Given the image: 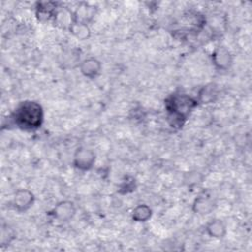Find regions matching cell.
<instances>
[{"label":"cell","mask_w":252,"mask_h":252,"mask_svg":"<svg viewBox=\"0 0 252 252\" xmlns=\"http://www.w3.org/2000/svg\"><path fill=\"white\" fill-rule=\"evenodd\" d=\"M76 206L74 202L69 200H63L58 202L50 211V215L53 219L61 222H67L71 220L76 215Z\"/></svg>","instance_id":"cell-4"},{"label":"cell","mask_w":252,"mask_h":252,"mask_svg":"<svg viewBox=\"0 0 252 252\" xmlns=\"http://www.w3.org/2000/svg\"><path fill=\"white\" fill-rule=\"evenodd\" d=\"M135 188H136V184H135V180L133 177H127L126 180L122 181V183L120 185V190L126 189L125 193L132 192L133 190H135Z\"/></svg>","instance_id":"cell-14"},{"label":"cell","mask_w":252,"mask_h":252,"mask_svg":"<svg viewBox=\"0 0 252 252\" xmlns=\"http://www.w3.org/2000/svg\"><path fill=\"white\" fill-rule=\"evenodd\" d=\"M79 69L84 77L94 80L101 73L102 65L98 59L94 57H88L80 62Z\"/></svg>","instance_id":"cell-7"},{"label":"cell","mask_w":252,"mask_h":252,"mask_svg":"<svg viewBox=\"0 0 252 252\" xmlns=\"http://www.w3.org/2000/svg\"><path fill=\"white\" fill-rule=\"evenodd\" d=\"M153 215V210L150 206L146 204H140L137 205L131 214L132 220L136 222H146L148 221Z\"/></svg>","instance_id":"cell-11"},{"label":"cell","mask_w":252,"mask_h":252,"mask_svg":"<svg viewBox=\"0 0 252 252\" xmlns=\"http://www.w3.org/2000/svg\"><path fill=\"white\" fill-rule=\"evenodd\" d=\"M217 96V92L213 86H206L203 87V89L200 91L198 95V102L201 103H210L215 100Z\"/></svg>","instance_id":"cell-13"},{"label":"cell","mask_w":252,"mask_h":252,"mask_svg":"<svg viewBox=\"0 0 252 252\" xmlns=\"http://www.w3.org/2000/svg\"><path fill=\"white\" fill-rule=\"evenodd\" d=\"M69 32L79 40H86L91 36V30L88 24L76 20L69 28Z\"/></svg>","instance_id":"cell-12"},{"label":"cell","mask_w":252,"mask_h":252,"mask_svg":"<svg viewBox=\"0 0 252 252\" xmlns=\"http://www.w3.org/2000/svg\"><path fill=\"white\" fill-rule=\"evenodd\" d=\"M205 230H206V233L210 237L216 238V239L223 238L226 235V233H227L226 224L220 219H213V220H211L206 224Z\"/></svg>","instance_id":"cell-9"},{"label":"cell","mask_w":252,"mask_h":252,"mask_svg":"<svg viewBox=\"0 0 252 252\" xmlns=\"http://www.w3.org/2000/svg\"><path fill=\"white\" fill-rule=\"evenodd\" d=\"M199 104L197 98L181 92H174L164 100L166 118L170 127L180 129L185 124L187 118Z\"/></svg>","instance_id":"cell-1"},{"label":"cell","mask_w":252,"mask_h":252,"mask_svg":"<svg viewBox=\"0 0 252 252\" xmlns=\"http://www.w3.org/2000/svg\"><path fill=\"white\" fill-rule=\"evenodd\" d=\"M212 63L217 70L226 71L233 62L231 52L225 46H218L212 52Z\"/></svg>","instance_id":"cell-6"},{"label":"cell","mask_w":252,"mask_h":252,"mask_svg":"<svg viewBox=\"0 0 252 252\" xmlns=\"http://www.w3.org/2000/svg\"><path fill=\"white\" fill-rule=\"evenodd\" d=\"M96 159L95 153L87 147H79L73 156V165L81 171H88L93 168Z\"/></svg>","instance_id":"cell-3"},{"label":"cell","mask_w":252,"mask_h":252,"mask_svg":"<svg viewBox=\"0 0 252 252\" xmlns=\"http://www.w3.org/2000/svg\"><path fill=\"white\" fill-rule=\"evenodd\" d=\"M59 7L54 2H40L37 3L36 17L41 22H46L55 19Z\"/></svg>","instance_id":"cell-8"},{"label":"cell","mask_w":252,"mask_h":252,"mask_svg":"<svg viewBox=\"0 0 252 252\" xmlns=\"http://www.w3.org/2000/svg\"><path fill=\"white\" fill-rule=\"evenodd\" d=\"M35 197L29 189H18L12 199V207L19 213L29 211L34 204Z\"/></svg>","instance_id":"cell-5"},{"label":"cell","mask_w":252,"mask_h":252,"mask_svg":"<svg viewBox=\"0 0 252 252\" xmlns=\"http://www.w3.org/2000/svg\"><path fill=\"white\" fill-rule=\"evenodd\" d=\"M44 112L40 103L33 100H25L19 103L10 115L11 123L23 131H34L41 127Z\"/></svg>","instance_id":"cell-2"},{"label":"cell","mask_w":252,"mask_h":252,"mask_svg":"<svg viewBox=\"0 0 252 252\" xmlns=\"http://www.w3.org/2000/svg\"><path fill=\"white\" fill-rule=\"evenodd\" d=\"M214 202L211 198L205 196L197 197L192 204V211L200 216L210 214L214 210Z\"/></svg>","instance_id":"cell-10"}]
</instances>
